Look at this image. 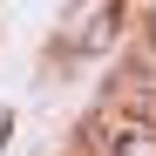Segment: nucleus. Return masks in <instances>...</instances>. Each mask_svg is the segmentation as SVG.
<instances>
[{
  "instance_id": "f03ea898",
  "label": "nucleus",
  "mask_w": 156,
  "mask_h": 156,
  "mask_svg": "<svg viewBox=\"0 0 156 156\" xmlns=\"http://www.w3.org/2000/svg\"><path fill=\"white\" fill-rule=\"evenodd\" d=\"M7 143H14V109L0 102V149H7Z\"/></svg>"
},
{
  "instance_id": "7ed1b4c3",
  "label": "nucleus",
  "mask_w": 156,
  "mask_h": 156,
  "mask_svg": "<svg viewBox=\"0 0 156 156\" xmlns=\"http://www.w3.org/2000/svg\"><path fill=\"white\" fill-rule=\"evenodd\" d=\"M143 41H149V55H156V7L143 14Z\"/></svg>"
},
{
  "instance_id": "f257e3e1",
  "label": "nucleus",
  "mask_w": 156,
  "mask_h": 156,
  "mask_svg": "<svg viewBox=\"0 0 156 156\" xmlns=\"http://www.w3.org/2000/svg\"><path fill=\"white\" fill-rule=\"evenodd\" d=\"M82 143H95V156H156V115L143 109H102L88 129H82Z\"/></svg>"
}]
</instances>
